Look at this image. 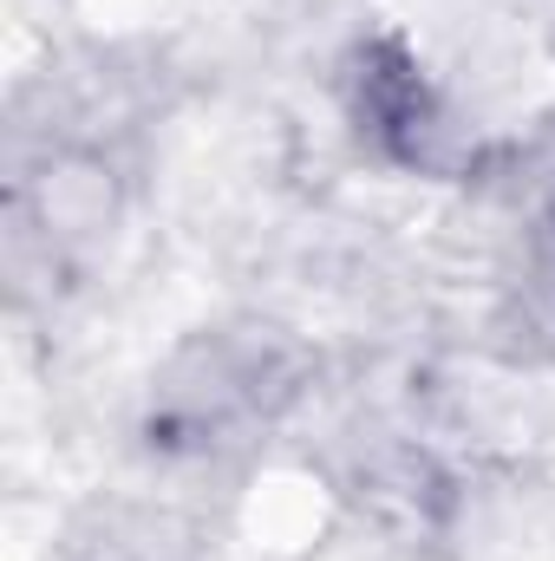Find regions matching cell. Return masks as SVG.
I'll return each instance as SVG.
<instances>
[{"label": "cell", "mask_w": 555, "mask_h": 561, "mask_svg": "<svg viewBox=\"0 0 555 561\" xmlns=\"http://www.w3.org/2000/svg\"><path fill=\"white\" fill-rule=\"evenodd\" d=\"M301 392L294 346L262 327H216L183 340L150 379L144 444L157 457H229L256 444Z\"/></svg>", "instance_id": "cell-1"}, {"label": "cell", "mask_w": 555, "mask_h": 561, "mask_svg": "<svg viewBox=\"0 0 555 561\" xmlns=\"http://www.w3.org/2000/svg\"><path fill=\"white\" fill-rule=\"evenodd\" d=\"M340 112L353 125V138L366 144L380 163L412 170V176H438L457 163V112L438 92V79L424 72L412 39L399 33H366L347 46L340 59Z\"/></svg>", "instance_id": "cell-2"}, {"label": "cell", "mask_w": 555, "mask_h": 561, "mask_svg": "<svg viewBox=\"0 0 555 561\" xmlns=\"http://www.w3.org/2000/svg\"><path fill=\"white\" fill-rule=\"evenodd\" d=\"M118 209H125V183L86 144L46 150L13 183V236L39 242L46 255H79V249L105 242L118 229Z\"/></svg>", "instance_id": "cell-3"}, {"label": "cell", "mask_w": 555, "mask_h": 561, "mask_svg": "<svg viewBox=\"0 0 555 561\" xmlns=\"http://www.w3.org/2000/svg\"><path fill=\"white\" fill-rule=\"evenodd\" d=\"M66 561H196L190 536L177 516L138 510V503H112L92 523H79L66 536Z\"/></svg>", "instance_id": "cell-4"}, {"label": "cell", "mask_w": 555, "mask_h": 561, "mask_svg": "<svg viewBox=\"0 0 555 561\" xmlns=\"http://www.w3.org/2000/svg\"><path fill=\"white\" fill-rule=\"evenodd\" d=\"M543 242H550V268H555V203H550V222H543Z\"/></svg>", "instance_id": "cell-5"}]
</instances>
